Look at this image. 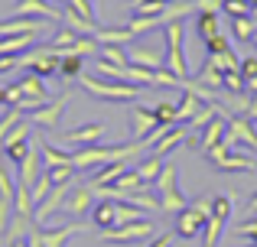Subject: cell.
<instances>
[{
    "label": "cell",
    "mask_w": 257,
    "mask_h": 247,
    "mask_svg": "<svg viewBox=\"0 0 257 247\" xmlns=\"http://www.w3.org/2000/svg\"><path fill=\"white\" fill-rule=\"evenodd\" d=\"M166 33V52H163V69L173 72L176 78H189V62H186V52H182V36H186V23L182 20H173V23L163 26Z\"/></svg>",
    "instance_id": "cell-1"
},
{
    "label": "cell",
    "mask_w": 257,
    "mask_h": 247,
    "mask_svg": "<svg viewBox=\"0 0 257 247\" xmlns=\"http://www.w3.org/2000/svg\"><path fill=\"white\" fill-rule=\"evenodd\" d=\"M78 82L98 101H134L140 95V85H131V82H101V78H91V75H78Z\"/></svg>",
    "instance_id": "cell-2"
},
{
    "label": "cell",
    "mask_w": 257,
    "mask_h": 247,
    "mask_svg": "<svg viewBox=\"0 0 257 247\" xmlns=\"http://www.w3.org/2000/svg\"><path fill=\"white\" fill-rule=\"evenodd\" d=\"M176 163H163V169H160L157 182H153V189L160 192V211H173V215H179L182 208H186V195L179 192V185H176Z\"/></svg>",
    "instance_id": "cell-3"
},
{
    "label": "cell",
    "mask_w": 257,
    "mask_h": 247,
    "mask_svg": "<svg viewBox=\"0 0 257 247\" xmlns=\"http://www.w3.org/2000/svg\"><path fill=\"white\" fill-rule=\"evenodd\" d=\"M231 205H234V195H215L212 198V218L202 228V247H218L221 231H225L228 218H231Z\"/></svg>",
    "instance_id": "cell-4"
},
{
    "label": "cell",
    "mask_w": 257,
    "mask_h": 247,
    "mask_svg": "<svg viewBox=\"0 0 257 247\" xmlns=\"http://www.w3.org/2000/svg\"><path fill=\"white\" fill-rule=\"evenodd\" d=\"M72 101V91H59L56 98H49L46 104H39V108L26 111V121L33 127H39V130H56L59 127V117H62L65 104Z\"/></svg>",
    "instance_id": "cell-5"
},
{
    "label": "cell",
    "mask_w": 257,
    "mask_h": 247,
    "mask_svg": "<svg viewBox=\"0 0 257 247\" xmlns=\"http://www.w3.org/2000/svg\"><path fill=\"white\" fill-rule=\"evenodd\" d=\"M59 62H62V56L56 49H49V46H36V49H30V56H20V69L33 72L39 78L59 75Z\"/></svg>",
    "instance_id": "cell-6"
},
{
    "label": "cell",
    "mask_w": 257,
    "mask_h": 247,
    "mask_svg": "<svg viewBox=\"0 0 257 247\" xmlns=\"http://www.w3.org/2000/svg\"><path fill=\"white\" fill-rule=\"evenodd\" d=\"M205 156L212 159V166H215V169H221V172H251V169H254V156H251V153L228 150L225 143L212 146Z\"/></svg>",
    "instance_id": "cell-7"
},
{
    "label": "cell",
    "mask_w": 257,
    "mask_h": 247,
    "mask_svg": "<svg viewBox=\"0 0 257 247\" xmlns=\"http://www.w3.org/2000/svg\"><path fill=\"white\" fill-rule=\"evenodd\" d=\"M153 234H157V228H153V221H147V218L131 221V224H117V228H111V231H101V237H104L107 244H134V241H144V237H153Z\"/></svg>",
    "instance_id": "cell-8"
},
{
    "label": "cell",
    "mask_w": 257,
    "mask_h": 247,
    "mask_svg": "<svg viewBox=\"0 0 257 247\" xmlns=\"http://www.w3.org/2000/svg\"><path fill=\"white\" fill-rule=\"evenodd\" d=\"M221 143H225L228 150L238 146V143H244V146H251V150L257 153V130H254L251 117L228 114V127H225V140H221Z\"/></svg>",
    "instance_id": "cell-9"
},
{
    "label": "cell",
    "mask_w": 257,
    "mask_h": 247,
    "mask_svg": "<svg viewBox=\"0 0 257 247\" xmlns=\"http://www.w3.org/2000/svg\"><path fill=\"white\" fill-rule=\"evenodd\" d=\"M72 185H75V179H69V182H62V185H52V189H49V195H46L43 202H39L36 208H33V221H39V224H43L46 218L52 215V211H62V205H65V198H69Z\"/></svg>",
    "instance_id": "cell-10"
},
{
    "label": "cell",
    "mask_w": 257,
    "mask_h": 247,
    "mask_svg": "<svg viewBox=\"0 0 257 247\" xmlns=\"http://www.w3.org/2000/svg\"><path fill=\"white\" fill-rule=\"evenodd\" d=\"M94 189L88 182L78 185V179H75V185H72V192H69V198H65V205H62V211L65 215H88V211L94 208Z\"/></svg>",
    "instance_id": "cell-11"
},
{
    "label": "cell",
    "mask_w": 257,
    "mask_h": 247,
    "mask_svg": "<svg viewBox=\"0 0 257 247\" xmlns=\"http://www.w3.org/2000/svg\"><path fill=\"white\" fill-rule=\"evenodd\" d=\"M225 127H228V114L212 117V121L195 133V150H199V153H208L212 146H218L221 140H225Z\"/></svg>",
    "instance_id": "cell-12"
},
{
    "label": "cell",
    "mask_w": 257,
    "mask_h": 247,
    "mask_svg": "<svg viewBox=\"0 0 257 247\" xmlns=\"http://www.w3.org/2000/svg\"><path fill=\"white\" fill-rule=\"evenodd\" d=\"M13 17H39V20H46V23H59V20H62V10H56V7L46 4V0H17Z\"/></svg>",
    "instance_id": "cell-13"
},
{
    "label": "cell",
    "mask_w": 257,
    "mask_h": 247,
    "mask_svg": "<svg viewBox=\"0 0 257 247\" xmlns=\"http://www.w3.org/2000/svg\"><path fill=\"white\" fill-rule=\"evenodd\" d=\"M39 169H43L39 143H36V140H30V150H26V156L20 159V179H17V185H26V189H33V182L39 179Z\"/></svg>",
    "instance_id": "cell-14"
},
{
    "label": "cell",
    "mask_w": 257,
    "mask_h": 247,
    "mask_svg": "<svg viewBox=\"0 0 257 247\" xmlns=\"http://www.w3.org/2000/svg\"><path fill=\"white\" fill-rule=\"evenodd\" d=\"M157 127H160V121H157V114H153V108H144V104L131 108V133H134V140L150 137Z\"/></svg>",
    "instance_id": "cell-15"
},
{
    "label": "cell",
    "mask_w": 257,
    "mask_h": 247,
    "mask_svg": "<svg viewBox=\"0 0 257 247\" xmlns=\"http://www.w3.org/2000/svg\"><path fill=\"white\" fill-rule=\"evenodd\" d=\"M104 130L107 127L104 124H82V127H75V130H69L65 133V143H72V146H94V143H101L104 140Z\"/></svg>",
    "instance_id": "cell-16"
},
{
    "label": "cell",
    "mask_w": 257,
    "mask_h": 247,
    "mask_svg": "<svg viewBox=\"0 0 257 247\" xmlns=\"http://www.w3.org/2000/svg\"><path fill=\"white\" fill-rule=\"evenodd\" d=\"M205 221H208V218H202L192 205H186V208L176 215V234H179V237H199L202 228H205Z\"/></svg>",
    "instance_id": "cell-17"
},
{
    "label": "cell",
    "mask_w": 257,
    "mask_h": 247,
    "mask_svg": "<svg viewBox=\"0 0 257 247\" xmlns=\"http://www.w3.org/2000/svg\"><path fill=\"white\" fill-rule=\"evenodd\" d=\"M163 52L160 49H150V46H134V49H127V65H140V69H163Z\"/></svg>",
    "instance_id": "cell-18"
},
{
    "label": "cell",
    "mask_w": 257,
    "mask_h": 247,
    "mask_svg": "<svg viewBox=\"0 0 257 247\" xmlns=\"http://www.w3.org/2000/svg\"><path fill=\"white\" fill-rule=\"evenodd\" d=\"M91 221H94V228H98V231L117 228V202H114V198H101V202H94Z\"/></svg>",
    "instance_id": "cell-19"
},
{
    "label": "cell",
    "mask_w": 257,
    "mask_h": 247,
    "mask_svg": "<svg viewBox=\"0 0 257 247\" xmlns=\"http://www.w3.org/2000/svg\"><path fill=\"white\" fill-rule=\"evenodd\" d=\"M46 20L39 17H13L7 23H0V36H23V33H43Z\"/></svg>",
    "instance_id": "cell-20"
},
{
    "label": "cell",
    "mask_w": 257,
    "mask_h": 247,
    "mask_svg": "<svg viewBox=\"0 0 257 247\" xmlns=\"http://www.w3.org/2000/svg\"><path fill=\"white\" fill-rule=\"evenodd\" d=\"M62 26H69V30H75L78 36H94L101 23H94V20H85L82 13H75V10H72L69 4H65V10H62Z\"/></svg>",
    "instance_id": "cell-21"
},
{
    "label": "cell",
    "mask_w": 257,
    "mask_h": 247,
    "mask_svg": "<svg viewBox=\"0 0 257 247\" xmlns=\"http://www.w3.org/2000/svg\"><path fill=\"white\" fill-rule=\"evenodd\" d=\"M36 143H39V156H43V166H46V169H56V166H72V153L52 146L49 140H36Z\"/></svg>",
    "instance_id": "cell-22"
},
{
    "label": "cell",
    "mask_w": 257,
    "mask_h": 247,
    "mask_svg": "<svg viewBox=\"0 0 257 247\" xmlns=\"http://www.w3.org/2000/svg\"><path fill=\"white\" fill-rule=\"evenodd\" d=\"M78 231H85L82 224H65V228H52V231H39V237H43V247H65L72 241V237L78 234Z\"/></svg>",
    "instance_id": "cell-23"
},
{
    "label": "cell",
    "mask_w": 257,
    "mask_h": 247,
    "mask_svg": "<svg viewBox=\"0 0 257 247\" xmlns=\"http://www.w3.org/2000/svg\"><path fill=\"white\" fill-rule=\"evenodd\" d=\"M202 104H205V101H199V98H195V95H189V91H182V98L176 101V124L192 121V117L202 111Z\"/></svg>",
    "instance_id": "cell-24"
},
{
    "label": "cell",
    "mask_w": 257,
    "mask_h": 247,
    "mask_svg": "<svg viewBox=\"0 0 257 247\" xmlns=\"http://www.w3.org/2000/svg\"><path fill=\"white\" fill-rule=\"evenodd\" d=\"M163 163H166L163 156H157V153H150V156H147L144 163L137 166V176L144 179V185H147V189H150V185L157 182V176H160V169H163Z\"/></svg>",
    "instance_id": "cell-25"
},
{
    "label": "cell",
    "mask_w": 257,
    "mask_h": 247,
    "mask_svg": "<svg viewBox=\"0 0 257 247\" xmlns=\"http://www.w3.org/2000/svg\"><path fill=\"white\" fill-rule=\"evenodd\" d=\"M75 39H78V33H75V30H69V26H59V30L49 36V43H46V46H49V49H56L59 56H65V52L75 46Z\"/></svg>",
    "instance_id": "cell-26"
},
{
    "label": "cell",
    "mask_w": 257,
    "mask_h": 247,
    "mask_svg": "<svg viewBox=\"0 0 257 247\" xmlns=\"http://www.w3.org/2000/svg\"><path fill=\"white\" fill-rule=\"evenodd\" d=\"M195 82H199V85H205V88H212V91H218V88H221V82H225V72H221V69H215V62H212V59H205V65L199 69Z\"/></svg>",
    "instance_id": "cell-27"
},
{
    "label": "cell",
    "mask_w": 257,
    "mask_h": 247,
    "mask_svg": "<svg viewBox=\"0 0 257 247\" xmlns=\"http://www.w3.org/2000/svg\"><path fill=\"white\" fill-rule=\"evenodd\" d=\"M39 33H23V36H0V56H20V49L36 39Z\"/></svg>",
    "instance_id": "cell-28"
},
{
    "label": "cell",
    "mask_w": 257,
    "mask_h": 247,
    "mask_svg": "<svg viewBox=\"0 0 257 247\" xmlns=\"http://www.w3.org/2000/svg\"><path fill=\"white\" fill-rule=\"evenodd\" d=\"M94 39H98L101 46H127L134 36H131V30H127V26H124V30H107V26H98Z\"/></svg>",
    "instance_id": "cell-29"
},
{
    "label": "cell",
    "mask_w": 257,
    "mask_h": 247,
    "mask_svg": "<svg viewBox=\"0 0 257 247\" xmlns=\"http://www.w3.org/2000/svg\"><path fill=\"white\" fill-rule=\"evenodd\" d=\"M195 30H199L202 43H205L208 36H215V33H221V20H218V13H195Z\"/></svg>",
    "instance_id": "cell-30"
},
{
    "label": "cell",
    "mask_w": 257,
    "mask_h": 247,
    "mask_svg": "<svg viewBox=\"0 0 257 247\" xmlns=\"http://www.w3.org/2000/svg\"><path fill=\"white\" fill-rule=\"evenodd\" d=\"M257 33V23L251 17H241V20H231V36L238 39V43H251Z\"/></svg>",
    "instance_id": "cell-31"
},
{
    "label": "cell",
    "mask_w": 257,
    "mask_h": 247,
    "mask_svg": "<svg viewBox=\"0 0 257 247\" xmlns=\"http://www.w3.org/2000/svg\"><path fill=\"white\" fill-rule=\"evenodd\" d=\"M59 75H62L65 82L78 78V75H82V56H75V52H65L62 62H59Z\"/></svg>",
    "instance_id": "cell-32"
},
{
    "label": "cell",
    "mask_w": 257,
    "mask_h": 247,
    "mask_svg": "<svg viewBox=\"0 0 257 247\" xmlns=\"http://www.w3.org/2000/svg\"><path fill=\"white\" fill-rule=\"evenodd\" d=\"M157 26H163V17H131L127 30H131V36H140V33H150Z\"/></svg>",
    "instance_id": "cell-33"
},
{
    "label": "cell",
    "mask_w": 257,
    "mask_h": 247,
    "mask_svg": "<svg viewBox=\"0 0 257 247\" xmlns=\"http://www.w3.org/2000/svg\"><path fill=\"white\" fill-rule=\"evenodd\" d=\"M98 59H101V62H111V65H120V69H124V65H127V49H124V46H101Z\"/></svg>",
    "instance_id": "cell-34"
},
{
    "label": "cell",
    "mask_w": 257,
    "mask_h": 247,
    "mask_svg": "<svg viewBox=\"0 0 257 247\" xmlns=\"http://www.w3.org/2000/svg\"><path fill=\"white\" fill-rule=\"evenodd\" d=\"M221 13L231 17V20L251 17V4H247V0H221Z\"/></svg>",
    "instance_id": "cell-35"
},
{
    "label": "cell",
    "mask_w": 257,
    "mask_h": 247,
    "mask_svg": "<svg viewBox=\"0 0 257 247\" xmlns=\"http://www.w3.org/2000/svg\"><path fill=\"white\" fill-rule=\"evenodd\" d=\"M69 52H75V56H98V52H101V43H98V39H94V36H78L75 39V46H72V49Z\"/></svg>",
    "instance_id": "cell-36"
},
{
    "label": "cell",
    "mask_w": 257,
    "mask_h": 247,
    "mask_svg": "<svg viewBox=\"0 0 257 247\" xmlns=\"http://www.w3.org/2000/svg\"><path fill=\"white\" fill-rule=\"evenodd\" d=\"M153 114H157V121L163 127H173L176 124V101H160L157 108H153Z\"/></svg>",
    "instance_id": "cell-37"
},
{
    "label": "cell",
    "mask_w": 257,
    "mask_h": 247,
    "mask_svg": "<svg viewBox=\"0 0 257 247\" xmlns=\"http://www.w3.org/2000/svg\"><path fill=\"white\" fill-rule=\"evenodd\" d=\"M49 189H52V179H49V172H39V179L33 182V205H39L46 195H49Z\"/></svg>",
    "instance_id": "cell-38"
},
{
    "label": "cell",
    "mask_w": 257,
    "mask_h": 247,
    "mask_svg": "<svg viewBox=\"0 0 257 247\" xmlns=\"http://www.w3.org/2000/svg\"><path fill=\"white\" fill-rule=\"evenodd\" d=\"M228 49H231V43H228L225 33H215V36L205 39V52L208 56H218V52H228Z\"/></svg>",
    "instance_id": "cell-39"
},
{
    "label": "cell",
    "mask_w": 257,
    "mask_h": 247,
    "mask_svg": "<svg viewBox=\"0 0 257 247\" xmlns=\"http://www.w3.org/2000/svg\"><path fill=\"white\" fill-rule=\"evenodd\" d=\"M30 140H33V137H30ZM30 140H23V143H7V146H4V156L10 159V163L20 166V159H23L26 150H30Z\"/></svg>",
    "instance_id": "cell-40"
},
{
    "label": "cell",
    "mask_w": 257,
    "mask_h": 247,
    "mask_svg": "<svg viewBox=\"0 0 257 247\" xmlns=\"http://www.w3.org/2000/svg\"><path fill=\"white\" fill-rule=\"evenodd\" d=\"M49 172V179H52V185H62V182H69V179H75V166H56V169H46Z\"/></svg>",
    "instance_id": "cell-41"
},
{
    "label": "cell",
    "mask_w": 257,
    "mask_h": 247,
    "mask_svg": "<svg viewBox=\"0 0 257 247\" xmlns=\"http://www.w3.org/2000/svg\"><path fill=\"white\" fill-rule=\"evenodd\" d=\"M221 88L231 91V95H241V91H244V78H241V72H225V82H221Z\"/></svg>",
    "instance_id": "cell-42"
},
{
    "label": "cell",
    "mask_w": 257,
    "mask_h": 247,
    "mask_svg": "<svg viewBox=\"0 0 257 247\" xmlns=\"http://www.w3.org/2000/svg\"><path fill=\"white\" fill-rule=\"evenodd\" d=\"M234 231H238L241 237H247V241H251V244H257V215H251V218H247V221H241V224H238V228H234Z\"/></svg>",
    "instance_id": "cell-43"
},
{
    "label": "cell",
    "mask_w": 257,
    "mask_h": 247,
    "mask_svg": "<svg viewBox=\"0 0 257 247\" xmlns=\"http://www.w3.org/2000/svg\"><path fill=\"white\" fill-rule=\"evenodd\" d=\"M238 72H241V78H244V82L257 78V56H244V59H241V65H238Z\"/></svg>",
    "instance_id": "cell-44"
},
{
    "label": "cell",
    "mask_w": 257,
    "mask_h": 247,
    "mask_svg": "<svg viewBox=\"0 0 257 247\" xmlns=\"http://www.w3.org/2000/svg\"><path fill=\"white\" fill-rule=\"evenodd\" d=\"M65 4H69L75 13H82L85 20H94V23H98V17H94V7H91V0H65Z\"/></svg>",
    "instance_id": "cell-45"
},
{
    "label": "cell",
    "mask_w": 257,
    "mask_h": 247,
    "mask_svg": "<svg viewBox=\"0 0 257 247\" xmlns=\"http://www.w3.org/2000/svg\"><path fill=\"white\" fill-rule=\"evenodd\" d=\"M10 215H13V198H4V195H0V231H7Z\"/></svg>",
    "instance_id": "cell-46"
},
{
    "label": "cell",
    "mask_w": 257,
    "mask_h": 247,
    "mask_svg": "<svg viewBox=\"0 0 257 247\" xmlns=\"http://www.w3.org/2000/svg\"><path fill=\"white\" fill-rule=\"evenodd\" d=\"M195 13H221V0H195Z\"/></svg>",
    "instance_id": "cell-47"
},
{
    "label": "cell",
    "mask_w": 257,
    "mask_h": 247,
    "mask_svg": "<svg viewBox=\"0 0 257 247\" xmlns=\"http://www.w3.org/2000/svg\"><path fill=\"white\" fill-rule=\"evenodd\" d=\"M13 69H20V56H0V75Z\"/></svg>",
    "instance_id": "cell-48"
},
{
    "label": "cell",
    "mask_w": 257,
    "mask_h": 247,
    "mask_svg": "<svg viewBox=\"0 0 257 247\" xmlns=\"http://www.w3.org/2000/svg\"><path fill=\"white\" fill-rule=\"evenodd\" d=\"M170 244H173V234H160L150 241V247H170Z\"/></svg>",
    "instance_id": "cell-49"
},
{
    "label": "cell",
    "mask_w": 257,
    "mask_h": 247,
    "mask_svg": "<svg viewBox=\"0 0 257 247\" xmlns=\"http://www.w3.org/2000/svg\"><path fill=\"white\" fill-rule=\"evenodd\" d=\"M247 211H251V215H257V195H251V202H247Z\"/></svg>",
    "instance_id": "cell-50"
},
{
    "label": "cell",
    "mask_w": 257,
    "mask_h": 247,
    "mask_svg": "<svg viewBox=\"0 0 257 247\" xmlns=\"http://www.w3.org/2000/svg\"><path fill=\"white\" fill-rule=\"evenodd\" d=\"M137 4H147V0H131V7H137Z\"/></svg>",
    "instance_id": "cell-51"
},
{
    "label": "cell",
    "mask_w": 257,
    "mask_h": 247,
    "mask_svg": "<svg viewBox=\"0 0 257 247\" xmlns=\"http://www.w3.org/2000/svg\"><path fill=\"white\" fill-rule=\"evenodd\" d=\"M251 43H254V46H257V33H254V39H251Z\"/></svg>",
    "instance_id": "cell-52"
},
{
    "label": "cell",
    "mask_w": 257,
    "mask_h": 247,
    "mask_svg": "<svg viewBox=\"0 0 257 247\" xmlns=\"http://www.w3.org/2000/svg\"><path fill=\"white\" fill-rule=\"evenodd\" d=\"M247 4H251V7H254V4H257V0H247Z\"/></svg>",
    "instance_id": "cell-53"
},
{
    "label": "cell",
    "mask_w": 257,
    "mask_h": 247,
    "mask_svg": "<svg viewBox=\"0 0 257 247\" xmlns=\"http://www.w3.org/2000/svg\"><path fill=\"white\" fill-rule=\"evenodd\" d=\"M251 247H257V244H251Z\"/></svg>",
    "instance_id": "cell-54"
}]
</instances>
